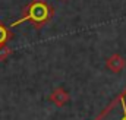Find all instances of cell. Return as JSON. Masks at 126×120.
Listing matches in <instances>:
<instances>
[{"label":"cell","instance_id":"8992f818","mask_svg":"<svg viewBox=\"0 0 126 120\" xmlns=\"http://www.w3.org/2000/svg\"><path fill=\"white\" fill-rule=\"evenodd\" d=\"M123 111H125V117L122 120H126V105H125V103H123Z\"/></svg>","mask_w":126,"mask_h":120},{"label":"cell","instance_id":"6da1fadb","mask_svg":"<svg viewBox=\"0 0 126 120\" xmlns=\"http://www.w3.org/2000/svg\"><path fill=\"white\" fill-rule=\"evenodd\" d=\"M54 15V7L47 3L46 0H32L31 3L24 9L22 16L15 21L10 27L15 28L24 22H30L35 30H41L46 24H48L53 19Z\"/></svg>","mask_w":126,"mask_h":120},{"label":"cell","instance_id":"3957f363","mask_svg":"<svg viewBox=\"0 0 126 120\" xmlns=\"http://www.w3.org/2000/svg\"><path fill=\"white\" fill-rule=\"evenodd\" d=\"M107 67L111 70V72H120L123 67H125V60L120 54H113L110 59H107Z\"/></svg>","mask_w":126,"mask_h":120},{"label":"cell","instance_id":"277c9868","mask_svg":"<svg viewBox=\"0 0 126 120\" xmlns=\"http://www.w3.org/2000/svg\"><path fill=\"white\" fill-rule=\"evenodd\" d=\"M12 38V32L10 30L0 21V47L7 45V41Z\"/></svg>","mask_w":126,"mask_h":120},{"label":"cell","instance_id":"7a4b0ae2","mask_svg":"<svg viewBox=\"0 0 126 120\" xmlns=\"http://www.w3.org/2000/svg\"><path fill=\"white\" fill-rule=\"evenodd\" d=\"M69 100H70V95H69L67 91L64 90V88H62V87L54 88V90L51 91V94L48 95V101L53 103L56 107H63V105H66V104L69 103Z\"/></svg>","mask_w":126,"mask_h":120},{"label":"cell","instance_id":"5b68a950","mask_svg":"<svg viewBox=\"0 0 126 120\" xmlns=\"http://www.w3.org/2000/svg\"><path fill=\"white\" fill-rule=\"evenodd\" d=\"M10 54H12V48H9L7 45L0 47V61H4Z\"/></svg>","mask_w":126,"mask_h":120}]
</instances>
